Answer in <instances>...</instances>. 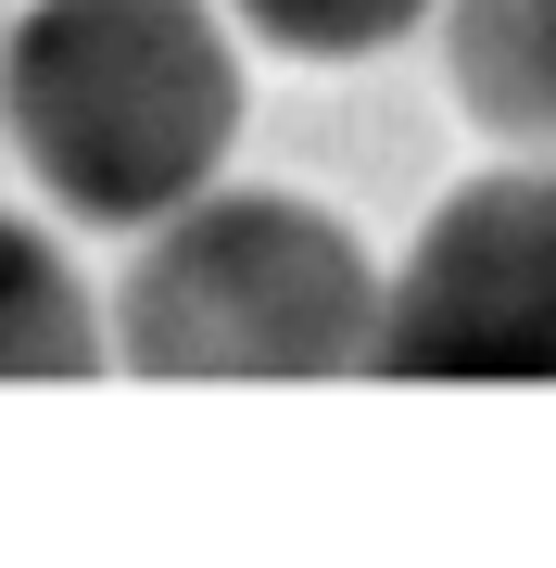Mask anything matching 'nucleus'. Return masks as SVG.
<instances>
[{"label":"nucleus","mask_w":556,"mask_h":568,"mask_svg":"<svg viewBox=\"0 0 556 568\" xmlns=\"http://www.w3.org/2000/svg\"><path fill=\"white\" fill-rule=\"evenodd\" d=\"M0 114L63 215L152 227L215 190L241 140V63L215 0H39L0 26Z\"/></svg>","instance_id":"1"},{"label":"nucleus","mask_w":556,"mask_h":568,"mask_svg":"<svg viewBox=\"0 0 556 568\" xmlns=\"http://www.w3.org/2000/svg\"><path fill=\"white\" fill-rule=\"evenodd\" d=\"M380 328V265L291 190H190L127 265L114 342L140 379H354Z\"/></svg>","instance_id":"2"},{"label":"nucleus","mask_w":556,"mask_h":568,"mask_svg":"<svg viewBox=\"0 0 556 568\" xmlns=\"http://www.w3.org/2000/svg\"><path fill=\"white\" fill-rule=\"evenodd\" d=\"M367 379H556V178H468L417 227Z\"/></svg>","instance_id":"3"},{"label":"nucleus","mask_w":556,"mask_h":568,"mask_svg":"<svg viewBox=\"0 0 556 568\" xmlns=\"http://www.w3.org/2000/svg\"><path fill=\"white\" fill-rule=\"evenodd\" d=\"M443 63L494 140L556 152V0H443Z\"/></svg>","instance_id":"4"},{"label":"nucleus","mask_w":556,"mask_h":568,"mask_svg":"<svg viewBox=\"0 0 556 568\" xmlns=\"http://www.w3.org/2000/svg\"><path fill=\"white\" fill-rule=\"evenodd\" d=\"M89 366H102V316L77 265L26 215H0V379H89Z\"/></svg>","instance_id":"5"},{"label":"nucleus","mask_w":556,"mask_h":568,"mask_svg":"<svg viewBox=\"0 0 556 568\" xmlns=\"http://www.w3.org/2000/svg\"><path fill=\"white\" fill-rule=\"evenodd\" d=\"M228 13H241L253 39H279V51L342 63V51H392L405 26H431V0H228Z\"/></svg>","instance_id":"6"}]
</instances>
